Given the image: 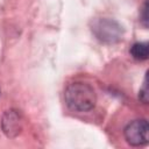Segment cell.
<instances>
[{"label": "cell", "instance_id": "8992f818", "mask_svg": "<svg viewBox=\"0 0 149 149\" xmlns=\"http://www.w3.org/2000/svg\"><path fill=\"white\" fill-rule=\"evenodd\" d=\"M139 98L142 102L147 104L148 102V85H147V78L144 79V83H143V87L140 90V94H139Z\"/></svg>", "mask_w": 149, "mask_h": 149}, {"label": "cell", "instance_id": "5b68a950", "mask_svg": "<svg viewBox=\"0 0 149 149\" xmlns=\"http://www.w3.org/2000/svg\"><path fill=\"white\" fill-rule=\"evenodd\" d=\"M130 55L133 58H135L137 61H146L149 55L148 43H146V42L134 43L130 48Z\"/></svg>", "mask_w": 149, "mask_h": 149}, {"label": "cell", "instance_id": "277c9868", "mask_svg": "<svg viewBox=\"0 0 149 149\" xmlns=\"http://www.w3.org/2000/svg\"><path fill=\"white\" fill-rule=\"evenodd\" d=\"M1 127L3 133L8 137H15L22 129V118L21 114L15 109L6 111L1 120Z\"/></svg>", "mask_w": 149, "mask_h": 149}, {"label": "cell", "instance_id": "6da1fadb", "mask_svg": "<svg viewBox=\"0 0 149 149\" xmlns=\"http://www.w3.org/2000/svg\"><path fill=\"white\" fill-rule=\"evenodd\" d=\"M64 98L66 105L77 112L91 111L97 102V95L93 87L81 81L68 85L64 92Z\"/></svg>", "mask_w": 149, "mask_h": 149}, {"label": "cell", "instance_id": "52a82bcc", "mask_svg": "<svg viewBox=\"0 0 149 149\" xmlns=\"http://www.w3.org/2000/svg\"><path fill=\"white\" fill-rule=\"evenodd\" d=\"M147 12H148V2L146 1L144 5H143V8H142V14H141V21L143 23L144 27L148 26V15H147Z\"/></svg>", "mask_w": 149, "mask_h": 149}, {"label": "cell", "instance_id": "7a4b0ae2", "mask_svg": "<svg viewBox=\"0 0 149 149\" xmlns=\"http://www.w3.org/2000/svg\"><path fill=\"white\" fill-rule=\"evenodd\" d=\"M91 29L94 36L104 43H116L123 36L122 26L113 19H95L92 22Z\"/></svg>", "mask_w": 149, "mask_h": 149}, {"label": "cell", "instance_id": "3957f363", "mask_svg": "<svg viewBox=\"0 0 149 149\" xmlns=\"http://www.w3.org/2000/svg\"><path fill=\"white\" fill-rule=\"evenodd\" d=\"M148 132L149 126L146 119H139L129 122L125 128L126 141L134 147L144 146L148 143Z\"/></svg>", "mask_w": 149, "mask_h": 149}]
</instances>
